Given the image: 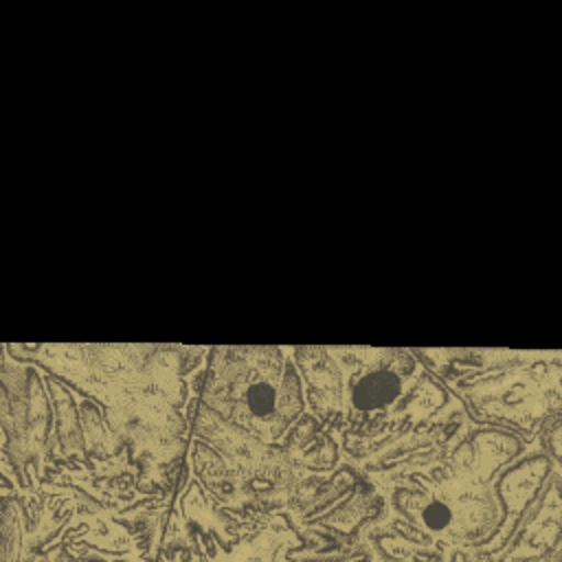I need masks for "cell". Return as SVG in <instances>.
<instances>
[{
    "label": "cell",
    "instance_id": "cell-1",
    "mask_svg": "<svg viewBox=\"0 0 562 562\" xmlns=\"http://www.w3.org/2000/svg\"><path fill=\"white\" fill-rule=\"evenodd\" d=\"M294 358L314 415L338 430L358 459L446 404V393L422 373L411 349L301 347Z\"/></svg>",
    "mask_w": 562,
    "mask_h": 562
},
{
    "label": "cell",
    "instance_id": "cell-2",
    "mask_svg": "<svg viewBox=\"0 0 562 562\" xmlns=\"http://www.w3.org/2000/svg\"><path fill=\"white\" fill-rule=\"evenodd\" d=\"M204 406L263 443L279 441L303 408L301 378L277 347L211 349Z\"/></svg>",
    "mask_w": 562,
    "mask_h": 562
},
{
    "label": "cell",
    "instance_id": "cell-3",
    "mask_svg": "<svg viewBox=\"0 0 562 562\" xmlns=\"http://www.w3.org/2000/svg\"><path fill=\"white\" fill-rule=\"evenodd\" d=\"M483 369H459L426 349L419 358L459 393L481 422L514 426L533 435L549 413H558L560 353H514L503 349H470Z\"/></svg>",
    "mask_w": 562,
    "mask_h": 562
}]
</instances>
